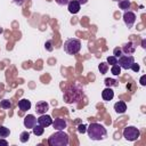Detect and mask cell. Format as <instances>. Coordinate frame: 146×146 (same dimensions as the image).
Instances as JSON below:
<instances>
[{
    "label": "cell",
    "mask_w": 146,
    "mask_h": 146,
    "mask_svg": "<svg viewBox=\"0 0 146 146\" xmlns=\"http://www.w3.org/2000/svg\"><path fill=\"white\" fill-rule=\"evenodd\" d=\"M86 131H87V127H86L84 124H79V125H78V132L84 133Z\"/></svg>",
    "instance_id": "cell-29"
},
{
    "label": "cell",
    "mask_w": 146,
    "mask_h": 146,
    "mask_svg": "<svg viewBox=\"0 0 146 146\" xmlns=\"http://www.w3.org/2000/svg\"><path fill=\"white\" fill-rule=\"evenodd\" d=\"M63 48L67 55H76L81 49V41L76 38H70L64 42Z\"/></svg>",
    "instance_id": "cell-4"
},
{
    "label": "cell",
    "mask_w": 146,
    "mask_h": 146,
    "mask_svg": "<svg viewBox=\"0 0 146 146\" xmlns=\"http://www.w3.org/2000/svg\"><path fill=\"white\" fill-rule=\"evenodd\" d=\"M18 107H19V110L22 111V112H25V111H29L30 108H31V102L30 100H27V99H21L19 102H18Z\"/></svg>",
    "instance_id": "cell-16"
},
{
    "label": "cell",
    "mask_w": 146,
    "mask_h": 146,
    "mask_svg": "<svg viewBox=\"0 0 146 146\" xmlns=\"http://www.w3.org/2000/svg\"><path fill=\"white\" fill-rule=\"evenodd\" d=\"M2 32H3V30H2V27H0V34H1Z\"/></svg>",
    "instance_id": "cell-36"
},
{
    "label": "cell",
    "mask_w": 146,
    "mask_h": 146,
    "mask_svg": "<svg viewBox=\"0 0 146 146\" xmlns=\"http://www.w3.org/2000/svg\"><path fill=\"white\" fill-rule=\"evenodd\" d=\"M10 135V130L5 125H0V138H7Z\"/></svg>",
    "instance_id": "cell-19"
},
{
    "label": "cell",
    "mask_w": 146,
    "mask_h": 146,
    "mask_svg": "<svg viewBox=\"0 0 146 146\" xmlns=\"http://www.w3.org/2000/svg\"><path fill=\"white\" fill-rule=\"evenodd\" d=\"M81 5L79 3L78 0H70V2L67 3V9L71 14H78L80 11Z\"/></svg>",
    "instance_id": "cell-11"
},
{
    "label": "cell",
    "mask_w": 146,
    "mask_h": 146,
    "mask_svg": "<svg viewBox=\"0 0 146 146\" xmlns=\"http://www.w3.org/2000/svg\"><path fill=\"white\" fill-rule=\"evenodd\" d=\"M78 1H79L80 5H86V3L88 2V0H78Z\"/></svg>",
    "instance_id": "cell-34"
},
{
    "label": "cell",
    "mask_w": 146,
    "mask_h": 146,
    "mask_svg": "<svg viewBox=\"0 0 146 146\" xmlns=\"http://www.w3.org/2000/svg\"><path fill=\"white\" fill-rule=\"evenodd\" d=\"M130 68H131L133 72H139V70H140V66H139V64H137L136 62H133Z\"/></svg>",
    "instance_id": "cell-28"
},
{
    "label": "cell",
    "mask_w": 146,
    "mask_h": 146,
    "mask_svg": "<svg viewBox=\"0 0 146 146\" xmlns=\"http://www.w3.org/2000/svg\"><path fill=\"white\" fill-rule=\"evenodd\" d=\"M141 47H143V48H146V40H145V39L141 41Z\"/></svg>",
    "instance_id": "cell-35"
},
{
    "label": "cell",
    "mask_w": 146,
    "mask_h": 146,
    "mask_svg": "<svg viewBox=\"0 0 146 146\" xmlns=\"http://www.w3.org/2000/svg\"><path fill=\"white\" fill-rule=\"evenodd\" d=\"M111 73H112L113 75H115V76H119V75L121 74V67H120L117 64H115V65H112V68H111Z\"/></svg>",
    "instance_id": "cell-22"
},
{
    "label": "cell",
    "mask_w": 146,
    "mask_h": 146,
    "mask_svg": "<svg viewBox=\"0 0 146 146\" xmlns=\"http://www.w3.org/2000/svg\"><path fill=\"white\" fill-rule=\"evenodd\" d=\"M108 64L107 63H105V62H103V63H100L99 65H98V70H99V72H100V74H105V73H107V71H108Z\"/></svg>",
    "instance_id": "cell-21"
},
{
    "label": "cell",
    "mask_w": 146,
    "mask_h": 146,
    "mask_svg": "<svg viewBox=\"0 0 146 146\" xmlns=\"http://www.w3.org/2000/svg\"><path fill=\"white\" fill-rule=\"evenodd\" d=\"M113 1H120V0H113Z\"/></svg>",
    "instance_id": "cell-37"
},
{
    "label": "cell",
    "mask_w": 146,
    "mask_h": 146,
    "mask_svg": "<svg viewBox=\"0 0 146 146\" xmlns=\"http://www.w3.org/2000/svg\"><path fill=\"white\" fill-rule=\"evenodd\" d=\"M133 62H135L133 56H131V55H121L117 59V65L123 70H129Z\"/></svg>",
    "instance_id": "cell-6"
},
{
    "label": "cell",
    "mask_w": 146,
    "mask_h": 146,
    "mask_svg": "<svg viewBox=\"0 0 146 146\" xmlns=\"http://www.w3.org/2000/svg\"><path fill=\"white\" fill-rule=\"evenodd\" d=\"M104 82H105L106 87H110V88H112V87H116V86L119 84L117 81H116L115 79H111V78H106V79L104 80Z\"/></svg>",
    "instance_id": "cell-20"
},
{
    "label": "cell",
    "mask_w": 146,
    "mask_h": 146,
    "mask_svg": "<svg viewBox=\"0 0 146 146\" xmlns=\"http://www.w3.org/2000/svg\"><path fill=\"white\" fill-rule=\"evenodd\" d=\"M102 97H103V99L106 100V102L112 100L113 97H114V91H113V89L110 88V87H106V88L102 91Z\"/></svg>",
    "instance_id": "cell-14"
},
{
    "label": "cell",
    "mask_w": 146,
    "mask_h": 146,
    "mask_svg": "<svg viewBox=\"0 0 146 146\" xmlns=\"http://www.w3.org/2000/svg\"><path fill=\"white\" fill-rule=\"evenodd\" d=\"M114 111H115L117 114H123V113H125V111H127V105H125V103L122 102V100L116 102V103L114 104Z\"/></svg>",
    "instance_id": "cell-15"
},
{
    "label": "cell",
    "mask_w": 146,
    "mask_h": 146,
    "mask_svg": "<svg viewBox=\"0 0 146 146\" xmlns=\"http://www.w3.org/2000/svg\"><path fill=\"white\" fill-rule=\"evenodd\" d=\"M82 97H83V90H82V86L79 83H73L68 86L63 94V98L67 104L78 103Z\"/></svg>",
    "instance_id": "cell-1"
},
{
    "label": "cell",
    "mask_w": 146,
    "mask_h": 146,
    "mask_svg": "<svg viewBox=\"0 0 146 146\" xmlns=\"http://www.w3.org/2000/svg\"><path fill=\"white\" fill-rule=\"evenodd\" d=\"M123 22L124 24L130 29L133 26L135 22H136V14L133 11H130V10H125L124 14H123Z\"/></svg>",
    "instance_id": "cell-7"
},
{
    "label": "cell",
    "mask_w": 146,
    "mask_h": 146,
    "mask_svg": "<svg viewBox=\"0 0 146 146\" xmlns=\"http://www.w3.org/2000/svg\"><path fill=\"white\" fill-rule=\"evenodd\" d=\"M0 146H8V141L5 138H0Z\"/></svg>",
    "instance_id": "cell-31"
},
{
    "label": "cell",
    "mask_w": 146,
    "mask_h": 146,
    "mask_svg": "<svg viewBox=\"0 0 146 146\" xmlns=\"http://www.w3.org/2000/svg\"><path fill=\"white\" fill-rule=\"evenodd\" d=\"M145 78H146V75H143V76L140 78V84H141V86H145V84H146V82H145Z\"/></svg>",
    "instance_id": "cell-33"
},
{
    "label": "cell",
    "mask_w": 146,
    "mask_h": 146,
    "mask_svg": "<svg viewBox=\"0 0 146 146\" xmlns=\"http://www.w3.org/2000/svg\"><path fill=\"white\" fill-rule=\"evenodd\" d=\"M55 1H56V3L59 5V6H66V5L70 2V0H55Z\"/></svg>",
    "instance_id": "cell-30"
},
{
    "label": "cell",
    "mask_w": 146,
    "mask_h": 146,
    "mask_svg": "<svg viewBox=\"0 0 146 146\" xmlns=\"http://www.w3.org/2000/svg\"><path fill=\"white\" fill-rule=\"evenodd\" d=\"M44 48H46V50H48V51H52V49H54V47H52V41H51V40L46 41Z\"/></svg>",
    "instance_id": "cell-26"
},
{
    "label": "cell",
    "mask_w": 146,
    "mask_h": 146,
    "mask_svg": "<svg viewBox=\"0 0 146 146\" xmlns=\"http://www.w3.org/2000/svg\"><path fill=\"white\" fill-rule=\"evenodd\" d=\"M121 55H122V50H121V48H119V47L114 48V50H113V56L116 57V58H119Z\"/></svg>",
    "instance_id": "cell-27"
},
{
    "label": "cell",
    "mask_w": 146,
    "mask_h": 146,
    "mask_svg": "<svg viewBox=\"0 0 146 146\" xmlns=\"http://www.w3.org/2000/svg\"><path fill=\"white\" fill-rule=\"evenodd\" d=\"M121 50H122V52H124L125 55H132V54H135V51H136V44H135V42H132V41H128V42H125V43L122 46Z\"/></svg>",
    "instance_id": "cell-8"
},
{
    "label": "cell",
    "mask_w": 146,
    "mask_h": 146,
    "mask_svg": "<svg viewBox=\"0 0 146 146\" xmlns=\"http://www.w3.org/2000/svg\"><path fill=\"white\" fill-rule=\"evenodd\" d=\"M87 133L91 140H103L107 137L106 128L103 124L96 123V122H92L89 124V127L87 128Z\"/></svg>",
    "instance_id": "cell-2"
},
{
    "label": "cell",
    "mask_w": 146,
    "mask_h": 146,
    "mask_svg": "<svg viewBox=\"0 0 146 146\" xmlns=\"http://www.w3.org/2000/svg\"><path fill=\"white\" fill-rule=\"evenodd\" d=\"M32 130H33V133H34L35 136H41V135L43 133V131H44V128L38 123V124H35V125L32 128Z\"/></svg>",
    "instance_id": "cell-18"
},
{
    "label": "cell",
    "mask_w": 146,
    "mask_h": 146,
    "mask_svg": "<svg viewBox=\"0 0 146 146\" xmlns=\"http://www.w3.org/2000/svg\"><path fill=\"white\" fill-rule=\"evenodd\" d=\"M131 6V2L130 0H120L119 1V8L122 9V10H128Z\"/></svg>",
    "instance_id": "cell-17"
},
{
    "label": "cell",
    "mask_w": 146,
    "mask_h": 146,
    "mask_svg": "<svg viewBox=\"0 0 146 146\" xmlns=\"http://www.w3.org/2000/svg\"><path fill=\"white\" fill-rule=\"evenodd\" d=\"M48 110H49V104L47 102L41 100V102H38L36 105H35V112L38 114H40V115L41 114H44Z\"/></svg>",
    "instance_id": "cell-13"
},
{
    "label": "cell",
    "mask_w": 146,
    "mask_h": 146,
    "mask_svg": "<svg viewBox=\"0 0 146 146\" xmlns=\"http://www.w3.org/2000/svg\"><path fill=\"white\" fill-rule=\"evenodd\" d=\"M106 63L110 64V65H115V64H117V58L114 57V56H108Z\"/></svg>",
    "instance_id": "cell-25"
},
{
    "label": "cell",
    "mask_w": 146,
    "mask_h": 146,
    "mask_svg": "<svg viewBox=\"0 0 146 146\" xmlns=\"http://www.w3.org/2000/svg\"><path fill=\"white\" fill-rule=\"evenodd\" d=\"M70 143V137L63 130H57L48 138L49 146H67Z\"/></svg>",
    "instance_id": "cell-3"
},
{
    "label": "cell",
    "mask_w": 146,
    "mask_h": 146,
    "mask_svg": "<svg viewBox=\"0 0 146 146\" xmlns=\"http://www.w3.org/2000/svg\"><path fill=\"white\" fill-rule=\"evenodd\" d=\"M29 139H30V133H29L27 131L21 132V135H19V140H21V143H26V141H29Z\"/></svg>",
    "instance_id": "cell-23"
},
{
    "label": "cell",
    "mask_w": 146,
    "mask_h": 146,
    "mask_svg": "<svg viewBox=\"0 0 146 146\" xmlns=\"http://www.w3.org/2000/svg\"><path fill=\"white\" fill-rule=\"evenodd\" d=\"M13 2H14L15 5H17V6H22V5L25 2V0H13Z\"/></svg>",
    "instance_id": "cell-32"
},
{
    "label": "cell",
    "mask_w": 146,
    "mask_h": 146,
    "mask_svg": "<svg viewBox=\"0 0 146 146\" xmlns=\"http://www.w3.org/2000/svg\"><path fill=\"white\" fill-rule=\"evenodd\" d=\"M35 124H36V117L33 114H27L24 117V125H25V128L32 129Z\"/></svg>",
    "instance_id": "cell-12"
},
{
    "label": "cell",
    "mask_w": 146,
    "mask_h": 146,
    "mask_svg": "<svg viewBox=\"0 0 146 146\" xmlns=\"http://www.w3.org/2000/svg\"><path fill=\"white\" fill-rule=\"evenodd\" d=\"M36 121H38V123H39L40 125H42L43 128L49 127V125H51V123H52L51 116H50V115H47V114H41V115L38 117Z\"/></svg>",
    "instance_id": "cell-9"
},
{
    "label": "cell",
    "mask_w": 146,
    "mask_h": 146,
    "mask_svg": "<svg viewBox=\"0 0 146 146\" xmlns=\"http://www.w3.org/2000/svg\"><path fill=\"white\" fill-rule=\"evenodd\" d=\"M51 124H52V127H54L56 130H64V129L67 127V122H66V120L63 119V117H57V119H55Z\"/></svg>",
    "instance_id": "cell-10"
},
{
    "label": "cell",
    "mask_w": 146,
    "mask_h": 146,
    "mask_svg": "<svg viewBox=\"0 0 146 146\" xmlns=\"http://www.w3.org/2000/svg\"><path fill=\"white\" fill-rule=\"evenodd\" d=\"M139 136H140V131L133 125H128L123 130V137L129 141L137 140L139 138Z\"/></svg>",
    "instance_id": "cell-5"
},
{
    "label": "cell",
    "mask_w": 146,
    "mask_h": 146,
    "mask_svg": "<svg viewBox=\"0 0 146 146\" xmlns=\"http://www.w3.org/2000/svg\"><path fill=\"white\" fill-rule=\"evenodd\" d=\"M0 106L3 108V110H9L11 107V102L8 100V99H2L0 102Z\"/></svg>",
    "instance_id": "cell-24"
}]
</instances>
